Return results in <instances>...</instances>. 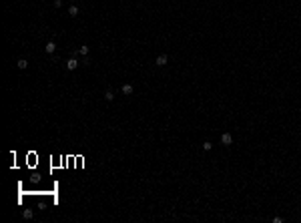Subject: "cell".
<instances>
[{
  "mask_svg": "<svg viewBox=\"0 0 301 223\" xmlns=\"http://www.w3.org/2000/svg\"><path fill=\"white\" fill-rule=\"evenodd\" d=\"M16 67L20 70H26V69H28V60H26V58H20V60L16 62Z\"/></svg>",
  "mask_w": 301,
  "mask_h": 223,
  "instance_id": "8992f818",
  "label": "cell"
},
{
  "mask_svg": "<svg viewBox=\"0 0 301 223\" xmlns=\"http://www.w3.org/2000/svg\"><path fill=\"white\" fill-rule=\"evenodd\" d=\"M68 14H71V16H78V6H76V4H72L71 8H68Z\"/></svg>",
  "mask_w": 301,
  "mask_h": 223,
  "instance_id": "52a82bcc",
  "label": "cell"
},
{
  "mask_svg": "<svg viewBox=\"0 0 301 223\" xmlns=\"http://www.w3.org/2000/svg\"><path fill=\"white\" fill-rule=\"evenodd\" d=\"M89 50H90V48H89V46H87V44H82V46L78 48V52H80L82 56H87V54H89Z\"/></svg>",
  "mask_w": 301,
  "mask_h": 223,
  "instance_id": "9c48e42d",
  "label": "cell"
},
{
  "mask_svg": "<svg viewBox=\"0 0 301 223\" xmlns=\"http://www.w3.org/2000/svg\"><path fill=\"white\" fill-rule=\"evenodd\" d=\"M121 90H123V95H126V97H129V95H133V90H135V88H133V85L124 83V85L121 86Z\"/></svg>",
  "mask_w": 301,
  "mask_h": 223,
  "instance_id": "277c9868",
  "label": "cell"
},
{
  "mask_svg": "<svg viewBox=\"0 0 301 223\" xmlns=\"http://www.w3.org/2000/svg\"><path fill=\"white\" fill-rule=\"evenodd\" d=\"M54 50H56V44H54L52 40L44 44V52H48V54H54Z\"/></svg>",
  "mask_w": 301,
  "mask_h": 223,
  "instance_id": "5b68a950",
  "label": "cell"
},
{
  "mask_svg": "<svg viewBox=\"0 0 301 223\" xmlns=\"http://www.w3.org/2000/svg\"><path fill=\"white\" fill-rule=\"evenodd\" d=\"M62 6V0H54V8H60Z\"/></svg>",
  "mask_w": 301,
  "mask_h": 223,
  "instance_id": "7c38bea8",
  "label": "cell"
},
{
  "mask_svg": "<svg viewBox=\"0 0 301 223\" xmlns=\"http://www.w3.org/2000/svg\"><path fill=\"white\" fill-rule=\"evenodd\" d=\"M105 99L108 101V103H110V101L115 99V93H112V90H106V93H105Z\"/></svg>",
  "mask_w": 301,
  "mask_h": 223,
  "instance_id": "30bf717a",
  "label": "cell"
},
{
  "mask_svg": "<svg viewBox=\"0 0 301 223\" xmlns=\"http://www.w3.org/2000/svg\"><path fill=\"white\" fill-rule=\"evenodd\" d=\"M32 215H34L32 209H24V211H22V217H24V219H32Z\"/></svg>",
  "mask_w": 301,
  "mask_h": 223,
  "instance_id": "ba28073f",
  "label": "cell"
},
{
  "mask_svg": "<svg viewBox=\"0 0 301 223\" xmlns=\"http://www.w3.org/2000/svg\"><path fill=\"white\" fill-rule=\"evenodd\" d=\"M211 149H213V143L205 141V143H203V151H211Z\"/></svg>",
  "mask_w": 301,
  "mask_h": 223,
  "instance_id": "8fae6325",
  "label": "cell"
},
{
  "mask_svg": "<svg viewBox=\"0 0 301 223\" xmlns=\"http://www.w3.org/2000/svg\"><path fill=\"white\" fill-rule=\"evenodd\" d=\"M221 143H223L225 147H229L231 143H233V135H231V133H223V135H221Z\"/></svg>",
  "mask_w": 301,
  "mask_h": 223,
  "instance_id": "6da1fadb",
  "label": "cell"
},
{
  "mask_svg": "<svg viewBox=\"0 0 301 223\" xmlns=\"http://www.w3.org/2000/svg\"><path fill=\"white\" fill-rule=\"evenodd\" d=\"M155 62H157V67H165V65L169 62V56H167V54H159Z\"/></svg>",
  "mask_w": 301,
  "mask_h": 223,
  "instance_id": "7a4b0ae2",
  "label": "cell"
},
{
  "mask_svg": "<svg viewBox=\"0 0 301 223\" xmlns=\"http://www.w3.org/2000/svg\"><path fill=\"white\" fill-rule=\"evenodd\" d=\"M76 67H78V60L76 58H68L66 60V69L68 70H76Z\"/></svg>",
  "mask_w": 301,
  "mask_h": 223,
  "instance_id": "3957f363",
  "label": "cell"
}]
</instances>
